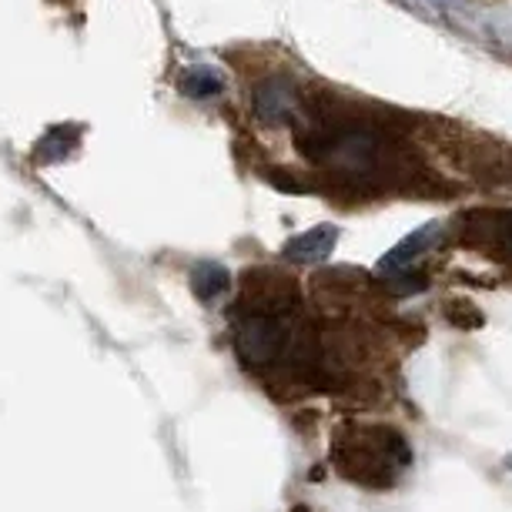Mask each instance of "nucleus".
<instances>
[{
	"label": "nucleus",
	"instance_id": "nucleus-1",
	"mask_svg": "<svg viewBox=\"0 0 512 512\" xmlns=\"http://www.w3.org/2000/svg\"><path fill=\"white\" fill-rule=\"evenodd\" d=\"M332 466L342 479L365 489H389L412 466L402 432L375 422H342L332 439Z\"/></svg>",
	"mask_w": 512,
	"mask_h": 512
},
{
	"label": "nucleus",
	"instance_id": "nucleus-2",
	"mask_svg": "<svg viewBox=\"0 0 512 512\" xmlns=\"http://www.w3.org/2000/svg\"><path fill=\"white\" fill-rule=\"evenodd\" d=\"M462 238L496 255L512 258V211H469L462 218Z\"/></svg>",
	"mask_w": 512,
	"mask_h": 512
},
{
	"label": "nucleus",
	"instance_id": "nucleus-3",
	"mask_svg": "<svg viewBox=\"0 0 512 512\" xmlns=\"http://www.w3.org/2000/svg\"><path fill=\"white\" fill-rule=\"evenodd\" d=\"M251 108H255L258 121L265 124H285L295 118L298 111V94L288 81H278V77H272V81H265L262 88L255 91V98H251Z\"/></svg>",
	"mask_w": 512,
	"mask_h": 512
},
{
	"label": "nucleus",
	"instance_id": "nucleus-4",
	"mask_svg": "<svg viewBox=\"0 0 512 512\" xmlns=\"http://www.w3.org/2000/svg\"><path fill=\"white\" fill-rule=\"evenodd\" d=\"M442 241V228H439V221H432V225H425L419 228L415 235H409L405 241H399L389 255L382 258L379 268H382V275H389V272H402V268H412V262H419V258L425 255V251H432Z\"/></svg>",
	"mask_w": 512,
	"mask_h": 512
},
{
	"label": "nucleus",
	"instance_id": "nucleus-5",
	"mask_svg": "<svg viewBox=\"0 0 512 512\" xmlns=\"http://www.w3.org/2000/svg\"><path fill=\"white\" fill-rule=\"evenodd\" d=\"M338 241V228L335 225H318L312 231H305V235L292 238L285 245V258L288 262H298V265H315V262H325L328 255H332Z\"/></svg>",
	"mask_w": 512,
	"mask_h": 512
},
{
	"label": "nucleus",
	"instance_id": "nucleus-6",
	"mask_svg": "<svg viewBox=\"0 0 512 512\" xmlns=\"http://www.w3.org/2000/svg\"><path fill=\"white\" fill-rule=\"evenodd\" d=\"M228 288V272L215 262H201L195 268V295L201 302H215L218 295H225Z\"/></svg>",
	"mask_w": 512,
	"mask_h": 512
},
{
	"label": "nucleus",
	"instance_id": "nucleus-7",
	"mask_svg": "<svg viewBox=\"0 0 512 512\" xmlns=\"http://www.w3.org/2000/svg\"><path fill=\"white\" fill-rule=\"evenodd\" d=\"M181 91H185L188 98L205 101V98H215V94L225 91V84H221V77H218V74H211V71H195V74H188L185 81H181Z\"/></svg>",
	"mask_w": 512,
	"mask_h": 512
}]
</instances>
